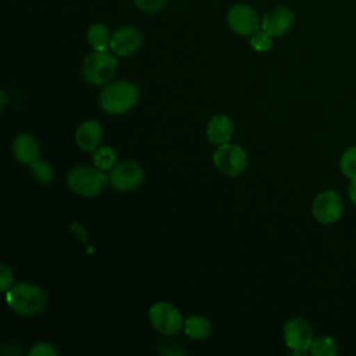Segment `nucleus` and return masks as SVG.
<instances>
[{"instance_id":"dca6fc26","label":"nucleus","mask_w":356,"mask_h":356,"mask_svg":"<svg viewBox=\"0 0 356 356\" xmlns=\"http://www.w3.org/2000/svg\"><path fill=\"white\" fill-rule=\"evenodd\" d=\"M111 32L110 29L100 22H96L93 25H90L86 31V39L88 43L92 46L93 50H107V47H110V42H111Z\"/></svg>"},{"instance_id":"6ab92c4d","label":"nucleus","mask_w":356,"mask_h":356,"mask_svg":"<svg viewBox=\"0 0 356 356\" xmlns=\"http://www.w3.org/2000/svg\"><path fill=\"white\" fill-rule=\"evenodd\" d=\"M117 154L115 150L110 146H99L93 153V163L97 168L107 171L115 165Z\"/></svg>"},{"instance_id":"ddd939ff","label":"nucleus","mask_w":356,"mask_h":356,"mask_svg":"<svg viewBox=\"0 0 356 356\" xmlns=\"http://www.w3.org/2000/svg\"><path fill=\"white\" fill-rule=\"evenodd\" d=\"M103 128L95 120L83 121L75 131V142L79 149L85 152H95L102 142Z\"/></svg>"},{"instance_id":"5701e85b","label":"nucleus","mask_w":356,"mask_h":356,"mask_svg":"<svg viewBox=\"0 0 356 356\" xmlns=\"http://www.w3.org/2000/svg\"><path fill=\"white\" fill-rule=\"evenodd\" d=\"M134 3L140 11L153 14L163 10L167 6L168 0H134Z\"/></svg>"},{"instance_id":"4468645a","label":"nucleus","mask_w":356,"mask_h":356,"mask_svg":"<svg viewBox=\"0 0 356 356\" xmlns=\"http://www.w3.org/2000/svg\"><path fill=\"white\" fill-rule=\"evenodd\" d=\"M232 134H234V124L227 115H222V114L213 115L207 124V129H206L207 140L213 145L220 146V145L228 143L229 139L232 138Z\"/></svg>"},{"instance_id":"b1692460","label":"nucleus","mask_w":356,"mask_h":356,"mask_svg":"<svg viewBox=\"0 0 356 356\" xmlns=\"http://www.w3.org/2000/svg\"><path fill=\"white\" fill-rule=\"evenodd\" d=\"M28 355L29 356H57L58 352L53 345L46 342H39L31 348Z\"/></svg>"},{"instance_id":"423d86ee","label":"nucleus","mask_w":356,"mask_h":356,"mask_svg":"<svg viewBox=\"0 0 356 356\" xmlns=\"http://www.w3.org/2000/svg\"><path fill=\"white\" fill-rule=\"evenodd\" d=\"M214 165L225 175L236 177L241 175L248 167V154L238 146L231 143L220 145L213 153Z\"/></svg>"},{"instance_id":"412c9836","label":"nucleus","mask_w":356,"mask_h":356,"mask_svg":"<svg viewBox=\"0 0 356 356\" xmlns=\"http://www.w3.org/2000/svg\"><path fill=\"white\" fill-rule=\"evenodd\" d=\"M31 171L33 178L40 184H49L53 179V168L49 163L43 160H33L31 164Z\"/></svg>"},{"instance_id":"39448f33","label":"nucleus","mask_w":356,"mask_h":356,"mask_svg":"<svg viewBox=\"0 0 356 356\" xmlns=\"http://www.w3.org/2000/svg\"><path fill=\"white\" fill-rule=\"evenodd\" d=\"M227 24L239 36H252L261 29V18L257 11L243 3L234 4L227 13Z\"/></svg>"},{"instance_id":"9b49d317","label":"nucleus","mask_w":356,"mask_h":356,"mask_svg":"<svg viewBox=\"0 0 356 356\" xmlns=\"http://www.w3.org/2000/svg\"><path fill=\"white\" fill-rule=\"evenodd\" d=\"M295 15L286 6H274L261 17V29L266 31L273 38L285 35L292 24Z\"/></svg>"},{"instance_id":"1a4fd4ad","label":"nucleus","mask_w":356,"mask_h":356,"mask_svg":"<svg viewBox=\"0 0 356 356\" xmlns=\"http://www.w3.org/2000/svg\"><path fill=\"white\" fill-rule=\"evenodd\" d=\"M282 337L288 348L292 350H307L314 339L313 328L307 320L302 317L291 318L282 328Z\"/></svg>"},{"instance_id":"f03ea898","label":"nucleus","mask_w":356,"mask_h":356,"mask_svg":"<svg viewBox=\"0 0 356 356\" xmlns=\"http://www.w3.org/2000/svg\"><path fill=\"white\" fill-rule=\"evenodd\" d=\"M139 100L138 88L125 81L107 85L100 93V107L108 114H124L129 111Z\"/></svg>"},{"instance_id":"a878e982","label":"nucleus","mask_w":356,"mask_h":356,"mask_svg":"<svg viewBox=\"0 0 356 356\" xmlns=\"http://www.w3.org/2000/svg\"><path fill=\"white\" fill-rule=\"evenodd\" d=\"M348 196H349L350 202L356 204V178L350 179V182H349V186H348Z\"/></svg>"},{"instance_id":"bb28decb","label":"nucleus","mask_w":356,"mask_h":356,"mask_svg":"<svg viewBox=\"0 0 356 356\" xmlns=\"http://www.w3.org/2000/svg\"><path fill=\"white\" fill-rule=\"evenodd\" d=\"M0 96H1V108L4 107V103H6V93L1 90L0 92Z\"/></svg>"},{"instance_id":"20e7f679","label":"nucleus","mask_w":356,"mask_h":356,"mask_svg":"<svg viewBox=\"0 0 356 356\" xmlns=\"http://www.w3.org/2000/svg\"><path fill=\"white\" fill-rule=\"evenodd\" d=\"M117 58L107 50H95L88 54L82 63L83 78L92 85H103L108 82L117 68Z\"/></svg>"},{"instance_id":"f257e3e1","label":"nucleus","mask_w":356,"mask_h":356,"mask_svg":"<svg viewBox=\"0 0 356 356\" xmlns=\"http://www.w3.org/2000/svg\"><path fill=\"white\" fill-rule=\"evenodd\" d=\"M8 306L21 316H33L40 313L46 303L47 296L44 291L31 282H18L6 292Z\"/></svg>"},{"instance_id":"9d476101","label":"nucleus","mask_w":356,"mask_h":356,"mask_svg":"<svg viewBox=\"0 0 356 356\" xmlns=\"http://www.w3.org/2000/svg\"><path fill=\"white\" fill-rule=\"evenodd\" d=\"M143 181V170L135 161H122L111 168L108 182L120 192H128L138 188Z\"/></svg>"},{"instance_id":"393cba45","label":"nucleus","mask_w":356,"mask_h":356,"mask_svg":"<svg viewBox=\"0 0 356 356\" xmlns=\"http://www.w3.org/2000/svg\"><path fill=\"white\" fill-rule=\"evenodd\" d=\"M13 281H14L13 271L6 264H1V267H0V288H1V291L7 292L11 288Z\"/></svg>"},{"instance_id":"f8f14e48","label":"nucleus","mask_w":356,"mask_h":356,"mask_svg":"<svg viewBox=\"0 0 356 356\" xmlns=\"http://www.w3.org/2000/svg\"><path fill=\"white\" fill-rule=\"evenodd\" d=\"M142 33L135 26H120L111 35L110 49L118 56H129L142 46Z\"/></svg>"},{"instance_id":"f3484780","label":"nucleus","mask_w":356,"mask_h":356,"mask_svg":"<svg viewBox=\"0 0 356 356\" xmlns=\"http://www.w3.org/2000/svg\"><path fill=\"white\" fill-rule=\"evenodd\" d=\"M184 331L192 339H204L211 332V324L202 316H192L184 321Z\"/></svg>"},{"instance_id":"0eeeda50","label":"nucleus","mask_w":356,"mask_h":356,"mask_svg":"<svg viewBox=\"0 0 356 356\" xmlns=\"http://www.w3.org/2000/svg\"><path fill=\"white\" fill-rule=\"evenodd\" d=\"M149 320L153 328L163 335H174L182 325L178 309L168 302H157L149 309Z\"/></svg>"},{"instance_id":"6e6552de","label":"nucleus","mask_w":356,"mask_h":356,"mask_svg":"<svg viewBox=\"0 0 356 356\" xmlns=\"http://www.w3.org/2000/svg\"><path fill=\"white\" fill-rule=\"evenodd\" d=\"M343 211V202L338 192L327 189L320 192L312 204L313 217L321 224H332L339 220Z\"/></svg>"},{"instance_id":"7ed1b4c3","label":"nucleus","mask_w":356,"mask_h":356,"mask_svg":"<svg viewBox=\"0 0 356 356\" xmlns=\"http://www.w3.org/2000/svg\"><path fill=\"white\" fill-rule=\"evenodd\" d=\"M67 184L72 192L81 196H96L107 184L103 170L88 165L74 167L67 175Z\"/></svg>"},{"instance_id":"aec40b11","label":"nucleus","mask_w":356,"mask_h":356,"mask_svg":"<svg viewBox=\"0 0 356 356\" xmlns=\"http://www.w3.org/2000/svg\"><path fill=\"white\" fill-rule=\"evenodd\" d=\"M339 168L349 179L356 178V146L348 147L339 160Z\"/></svg>"},{"instance_id":"4be33fe9","label":"nucleus","mask_w":356,"mask_h":356,"mask_svg":"<svg viewBox=\"0 0 356 356\" xmlns=\"http://www.w3.org/2000/svg\"><path fill=\"white\" fill-rule=\"evenodd\" d=\"M273 36L268 35L266 31L260 29L254 35L250 36V46L256 51H268L273 47Z\"/></svg>"},{"instance_id":"a211bd4d","label":"nucleus","mask_w":356,"mask_h":356,"mask_svg":"<svg viewBox=\"0 0 356 356\" xmlns=\"http://www.w3.org/2000/svg\"><path fill=\"white\" fill-rule=\"evenodd\" d=\"M309 350L314 356H335L338 352V345L331 337H318L313 339Z\"/></svg>"},{"instance_id":"2eb2a0df","label":"nucleus","mask_w":356,"mask_h":356,"mask_svg":"<svg viewBox=\"0 0 356 356\" xmlns=\"http://www.w3.org/2000/svg\"><path fill=\"white\" fill-rule=\"evenodd\" d=\"M13 153L19 163L31 164L39 156L38 140L31 134H18L13 140Z\"/></svg>"}]
</instances>
